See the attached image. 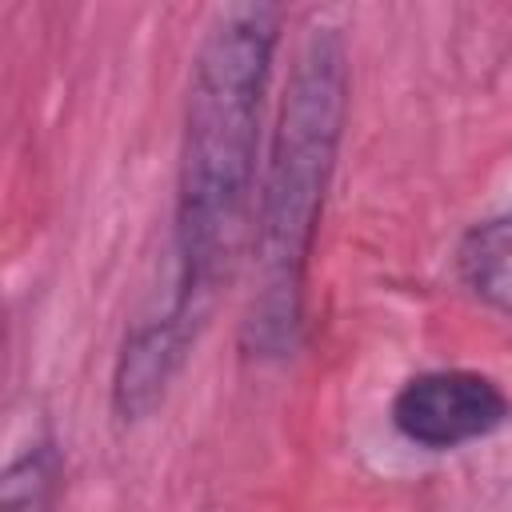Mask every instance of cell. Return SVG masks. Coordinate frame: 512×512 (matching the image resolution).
Segmentation results:
<instances>
[{
  "label": "cell",
  "mask_w": 512,
  "mask_h": 512,
  "mask_svg": "<svg viewBox=\"0 0 512 512\" xmlns=\"http://www.w3.org/2000/svg\"><path fill=\"white\" fill-rule=\"evenodd\" d=\"M460 268L488 304L512 312V220L480 224L460 248Z\"/></svg>",
  "instance_id": "5b68a950"
},
{
  "label": "cell",
  "mask_w": 512,
  "mask_h": 512,
  "mask_svg": "<svg viewBox=\"0 0 512 512\" xmlns=\"http://www.w3.org/2000/svg\"><path fill=\"white\" fill-rule=\"evenodd\" d=\"M348 116V56L336 28H308L280 100L256 212V288L244 316L252 356H288L304 324V272Z\"/></svg>",
  "instance_id": "7a4b0ae2"
},
{
  "label": "cell",
  "mask_w": 512,
  "mask_h": 512,
  "mask_svg": "<svg viewBox=\"0 0 512 512\" xmlns=\"http://www.w3.org/2000/svg\"><path fill=\"white\" fill-rule=\"evenodd\" d=\"M192 344L196 340L168 316L140 320L124 336L112 372V408L120 412V420H144L152 408L164 404Z\"/></svg>",
  "instance_id": "277c9868"
},
{
  "label": "cell",
  "mask_w": 512,
  "mask_h": 512,
  "mask_svg": "<svg viewBox=\"0 0 512 512\" xmlns=\"http://www.w3.org/2000/svg\"><path fill=\"white\" fill-rule=\"evenodd\" d=\"M508 416V400L484 372L436 368L404 380L392 400V424L404 440L448 452L496 432Z\"/></svg>",
  "instance_id": "3957f363"
},
{
  "label": "cell",
  "mask_w": 512,
  "mask_h": 512,
  "mask_svg": "<svg viewBox=\"0 0 512 512\" xmlns=\"http://www.w3.org/2000/svg\"><path fill=\"white\" fill-rule=\"evenodd\" d=\"M60 492V452L52 440L28 444L0 480V512H52Z\"/></svg>",
  "instance_id": "8992f818"
},
{
  "label": "cell",
  "mask_w": 512,
  "mask_h": 512,
  "mask_svg": "<svg viewBox=\"0 0 512 512\" xmlns=\"http://www.w3.org/2000/svg\"><path fill=\"white\" fill-rule=\"evenodd\" d=\"M276 44V4H228L192 60L176 168V292L164 308L188 336H200L244 240Z\"/></svg>",
  "instance_id": "6da1fadb"
}]
</instances>
